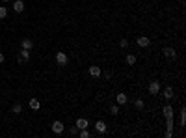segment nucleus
<instances>
[{
    "label": "nucleus",
    "instance_id": "nucleus-18",
    "mask_svg": "<svg viewBox=\"0 0 186 138\" xmlns=\"http://www.w3.org/2000/svg\"><path fill=\"white\" fill-rule=\"evenodd\" d=\"M77 136H80V138H89V136H91V133H89L88 129H80Z\"/></svg>",
    "mask_w": 186,
    "mask_h": 138
},
{
    "label": "nucleus",
    "instance_id": "nucleus-16",
    "mask_svg": "<svg viewBox=\"0 0 186 138\" xmlns=\"http://www.w3.org/2000/svg\"><path fill=\"white\" fill-rule=\"evenodd\" d=\"M119 110H121V108H119V105L115 103V105H112V106H110V110H108V112L112 114V116H117V114H119Z\"/></svg>",
    "mask_w": 186,
    "mask_h": 138
},
{
    "label": "nucleus",
    "instance_id": "nucleus-20",
    "mask_svg": "<svg viewBox=\"0 0 186 138\" xmlns=\"http://www.w3.org/2000/svg\"><path fill=\"white\" fill-rule=\"evenodd\" d=\"M125 62H127V64H128V65H134V64H136V56H134V54H127V58H125Z\"/></svg>",
    "mask_w": 186,
    "mask_h": 138
},
{
    "label": "nucleus",
    "instance_id": "nucleus-5",
    "mask_svg": "<svg viewBox=\"0 0 186 138\" xmlns=\"http://www.w3.org/2000/svg\"><path fill=\"white\" fill-rule=\"evenodd\" d=\"M162 52H164V56H166V58H177V51L173 49V47H164Z\"/></svg>",
    "mask_w": 186,
    "mask_h": 138
},
{
    "label": "nucleus",
    "instance_id": "nucleus-12",
    "mask_svg": "<svg viewBox=\"0 0 186 138\" xmlns=\"http://www.w3.org/2000/svg\"><path fill=\"white\" fill-rule=\"evenodd\" d=\"M13 11H17V13L24 11V2L23 0H15V2H13Z\"/></svg>",
    "mask_w": 186,
    "mask_h": 138
},
{
    "label": "nucleus",
    "instance_id": "nucleus-8",
    "mask_svg": "<svg viewBox=\"0 0 186 138\" xmlns=\"http://www.w3.org/2000/svg\"><path fill=\"white\" fill-rule=\"evenodd\" d=\"M20 47H23V49H26V51H32V49H34V41H32L30 37H24L23 41H20Z\"/></svg>",
    "mask_w": 186,
    "mask_h": 138
},
{
    "label": "nucleus",
    "instance_id": "nucleus-10",
    "mask_svg": "<svg viewBox=\"0 0 186 138\" xmlns=\"http://www.w3.org/2000/svg\"><path fill=\"white\" fill-rule=\"evenodd\" d=\"M74 125L78 127V131H80V129H88V127H89V121H88V118H78Z\"/></svg>",
    "mask_w": 186,
    "mask_h": 138
},
{
    "label": "nucleus",
    "instance_id": "nucleus-13",
    "mask_svg": "<svg viewBox=\"0 0 186 138\" xmlns=\"http://www.w3.org/2000/svg\"><path fill=\"white\" fill-rule=\"evenodd\" d=\"M128 101V97H127V93H117L115 95V103L121 106V105H125V103Z\"/></svg>",
    "mask_w": 186,
    "mask_h": 138
},
{
    "label": "nucleus",
    "instance_id": "nucleus-7",
    "mask_svg": "<svg viewBox=\"0 0 186 138\" xmlns=\"http://www.w3.org/2000/svg\"><path fill=\"white\" fill-rule=\"evenodd\" d=\"M101 67L99 65H91V67H89V77H93V79H99L101 77Z\"/></svg>",
    "mask_w": 186,
    "mask_h": 138
},
{
    "label": "nucleus",
    "instance_id": "nucleus-4",
    "mask_svg": "<svg viewBox=\"0 0 186 138\" xmlns=\"http://www.w3.org/2000/svg\"><path fill=\"white\" fill-rule=\"evenodd\" d=\"M149 93L151 95H158V93H160V82H158V80H153L149 84Z\"/></svg>",
    "mask_w": 186,
    "mask_h": 138
},
{
    "label": "nucleus",
    "instance_id": "nucleus-23",
    "mask_svg": "<svg viewBox=\"0 0 186 138\" xmlns=\"http://www.w3.org/2000/svg\"><path fill=\"white\" fill-rule=\"evenodd\" d=\"M181 125H182V127L186 125V110H184V108H181Z\"/></svg>",
    "mask_w": 186,
    "mask_h": 138
},
{
    "label": "nucleus",
    "instance_id": "nucleus-15",
    "mask_svg": "<svg viewBox=\"0 0 186 138\" xmlns=\"http://www.w3.org/2000/svg\"><path fill=\"white\" fill-rule=\"evenodd\" d=\"M134 108L136 110H143L145 108V103H143L142 99H134Z\"/></svg>",
    "mask_w": 186,
    "mask_h": 138
},
{
    "label": "nucleus",
    "instance_id": "nucleus-26",
    "mask_svg": "<svg viewBox=\"0 0 186 138\" xmlns=\"http://www.w3.org/2000/svg\"><path fill=\"white\" fill-rule=\"evenodd\" d=\"M4 60H6V56H4V52H0V64H4Z\"/></svg>",
    "mask_w": 186,
    "mask_h": 138
},
{
    "label": "nucleus",
    "instance_id": "nucleus-27",
    "mask_svg": "<svg viewBox=\"0 0 186 138\" xmlns=\"http://www.w3.org/2000/svg\"><path fill=\"white\" fill-rule=\"evenodd\" d=\"M2 2H9V0H2Z\"/></svg>",
    "mask_w": 186,
    "mask_h": 138
},
{
    "label": "nucleus",
    "instance_id": "nucleus-19",
    "mask_svg": "<svg viewBox=\"0 0 186 138\" xmlns=\"http://www.w3.org/2000/svg\"><path fill=\"white\" fill-rule=\"evenodd\" d=\"M19 56H20V58H23L24 62H28V60H30V51H26V49H23V51H20V54H19Z\"/></svg>",
    "mask_w": 186,
    "mask_h": 138
},
{
    "label": "nucleus",
    "instance_id": "nucleus-1",
    "mask_svg": "<svg viewBox=\"0 0 186 138\" xmlns=\"http://www.w3.org/2000/svg\"><path fill=\"white\" fill-rule=\"evenodd\" d=\"M56 64H58L60 67H65V65L69 64V56H67L63 51H58V52H56Z\"/></svg>",
    "mask_w": 186,
    "mask_h": 138
},
{
    "label": "nucleus",
    "instance_id": "nucleus-24",
    "mask_svg": "<svg viewBox=\"0 0 186 138\" xmlns=\"http://www.w3.org/2000/svg\"><path fill=\"white\" fill-rule=\"evenodd\" d=\"M119 47H121V49H127V47H128V39H121L119 41Z\"/></svg>",
    "mask_w": 186,
    "mask_h": 138
},
{
    "label": "nucleus",
    "instance_id": "nucleus-21",
    "mask_svg": "<svg viewBox=\"0 0 186 138\" xmlns=\"http://www.w3.org/2000/svg\"><path fill=\"white\" fill-rule=\"evenodd\" d=\"M173 118H166V131H173Z\"/></svg>",
    "mask_w": 186,
    "mask_h": 138
},
{
    "label": "nucleus",
    "instance_id": "nucleus-9",
    "mask_svg": "<svg viewBox=\"0 0 186 138\" xmlns=\"http://www.w3.org/2000/svg\"><path fill=\"white\" fill-rule=\"evenodd\" d=\"M162 112H164V116H166V118H173L175 116V108L171 106V105H166L162 108Z\"/></svg>",
    "mask_w": 186,
    "mask_h": 138
},
{
    "label": "nucleus",
    "instance_id": "nucleus-17",
    "mask_svg": "<svg viewBox=\"0 0 186 138\" xmlns=\"http://www.w3.org/2000/svg\"><path fill=\"white\" fill-rule=\"evenodd\" d=\"M11 112L13 114H20V112H23V105H20V103H15V105L11 106Z\"/></svg>",
    "mask_w": 186,
    "mask_h": 138
},
{
    "label": "nucleus",
    "instance_id": "nucleus-25",
    "mask_svg": "<svg viewBox=\"0 0 186 138\" xmlns=\"http://www.w3.org/2000/svg\"><path fill=\"white\" fill-rule=\"evenodd\" d=\"M69 133H71L73 136H77V134H78V127H77V125H73L71 129H69Z\"/></svg>",
    "mask_w": 186,
    "mask_h": 138
},
{
    "label": "nucleus",
    "instance_id": "nucleus-6",
    "mask_svg": "<svg viewBox=\"0 0 186 138\" xmlns=\"http://www.w3.org/2000/svg\"><path fill=\"white\" fill-rule=\"evenodd\" d=\"M138 45H140L142 49H147V47L151 45V39L147 36H140V37H138Z\"/></svg>",
    "mask_w": 186,
    "mask_h": 138
},
{
    "label": "nucleus",
    "instance_id": "nucleus-3",
    "mask_svg": "<svg viewBox=\"0 0 186 138\" xmlns=\"http://www.w3.org/2000/svg\"><path fill=\"white\" fill-rule=\"evenodd\" d=\"M50 129H52V133H54V134H61V133L65 131V125H63V123H61L60 120H56V121L52 123V127H50Z\"/></svg>",
    "mask_w": 186,
    "mask_h": 138
},
{
    "label": "nucleus",
    "instance_id": "nucleus-14",
    "mask_svg": "<svg viewBox=\"0 0 186 138\" xmlns=\"http://www.w3.org/2000/svg\"><path fill=\"white\" fill-rule=\"evenodd\" d=\"M28 106H30L32 110H39V108H41V103H39V99H30Z\"/></svg>",
    "mask_w": 186,
    "mask_h": 138
},
{
    "label": "nucleus",
    "instance_id": "nucleus-11",
    "mask_svg": "<svg viewBox=\"0 0 186 138\" xmlns=\"http://www.w3.org/2000/svg\"><path fill=\"white\" fill-rule=\"evenodd\" d=\"M173 97H175V92H173V88H171V86H168L166 90H164V99H166V101H171Z\"/></svg>",
    "mask_w": 186,
    "mask_h": 138
},
{
    "label": "nucleus",
    "instance_id": "nucleus-2",
    "mask_svg": "<svg viewBox=\"0 0 186 138\" xmlns=\"http://www.w3.org/2000/svg\"><path fill=\"white\" fill-rule=\"evenodd\" d=\"M95 131H97V134H104L106 131H108L106 121L104 120H97V121H95Z\"/></svg>",
    "mask_w": 186,
    "mask_h": 138
},
{
    "label": "nucleus",
    "instance_id": "nucleus-22",
    "mask_svg": "<svg viewBox=\"0 0 186 138\" xmlns=\"http://www.w3.org/2000/svg\"><path fill=\"white\" fill-rule=\"evenodd\" d=\"M8 17V8L6 6H0V19H6Z\"/></svg>",
    "mask_w": 186,
    "mask_h": 138
}]
</instances>
